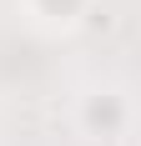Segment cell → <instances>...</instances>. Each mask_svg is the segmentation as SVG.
Instances as JSON below:
<instances>
[{"label": "cell", "instance_id": "6da1fadb", "mask_svg": "<svg viewBox=\"0 0 141 146\" xmlns=\"http://www.w3.org/2000/svg\"><path fill=\"white\" fill-rule=\"evenodd\" d=\"M20 5H25V15L35 20V25H45V30H70V25H81L86 15H91L96 0H20Z\"/></svg>", "mask_w": 141, "mask_h": 146}]
</instances>
